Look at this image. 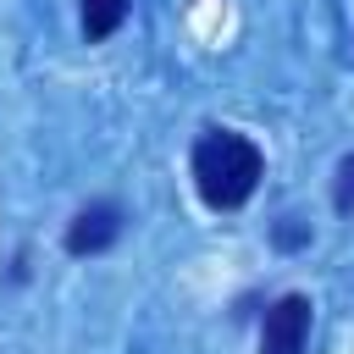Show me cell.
<instances>
[{
	"mask_svg": "<svg viewBox=\"0 0 354 354\" xmlns=\"http://www.w3.org/2000/svg\"><path fill=\"white\" fill-rule=\"evenodd\" d=\"M260 149L254 138L232 133V127H210L199 144H194V188L210 210H238L254 188H260Z\"/></svg>",
	"mask_w": 354,
	"mask_h": 354,
	"instance_id": "obj_1",
	"label": "cell"
},
{
	"mask_svg": "<svg viewBox=\"0 0 354 354\" xmlns=\"http://www.w3.org/2000/svg\"><path fill=\"white\" fill-rule=\"evenodd\" d=\"M304 337H310V299L304 293H282L266 310L260 354H304Z\"/></svg>",
	"mask_w": 354,
	"mask_h": 354,
	"instance_id": "obj_2",
	"label": "cell"
},
{
	"mask_svg": "<svg viewBox=\"0 0 354 354\" xmlns=\"http://www.w3.org/2000/svg\"><path fill=\"white\" fill-rule=\"evenodd\" d=\"M332 199H337V210H343V216H354V155L337 166V188H332Z\"/></svg>",
	"mask_w": 354,
	"mask_h": 354,
	"instance_id": "obj_5",
	"label": "cell"
},
{
	"mask_svg": "<svg viewBox=\"0 0 354 354\" xmlns=\"http://www.w3.org/2000/svg\"><path fill=\"white\" fill-rule=\"evenodd\" d=\"M116 232H122V210H116L111 199H100V205H83V210L72 216L66 249H72V254H100V249L116 243Z\"/></svg>",
	"mask_w": 354,
	"mask_h": 354,
	"instance_id": "obj_3",
	"label": "cell"
},
{
	"mask_svg": "<svg viewBox=\"0 0 354 354\" xmlns=\"http://www.w3.org/2000/svg\"><path fill=\"white\" fill-rule=\"evenodd\" d=\"M122 22H127V0H83V33H88V44L111 39Z\"/></svg>",
	"mask_w": 354,
	"mask_h": 354,
	"instance_id": "obj_4",
	"label": "cell"
}]
</instances>
